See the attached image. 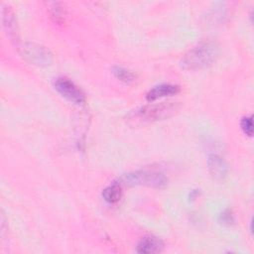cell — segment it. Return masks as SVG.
Here are the masks:
<instances>
[{
	"label": "cell",
	"instance_id": "6da1fadb",
	"mask_svg": "<svg viewBox=\"0 0 254 254\" xmlns=\"http://www.w3.org/2000/svg\"><path fill=\"white\" fill-rule=\"evenodd\" d=\"M180 108L177 102H162L138 107L126 116V122L131 126H142L174 115Z\"/></svg>",
	"mask_w": 254,
	"mask_h": 254
},
{
	"label": "cell",
	"instance_id": "8992f818",
	"mask_svg": "<svg viewBox=\"0 0 254 254\" xmlns=\"http://www.w3.org/2000/svg\"><path fill=\"white\" fill-rule=\"evenodd\" d=\"M164 248V242L154 235H146L140 239L137 244L136 252L143 254L159 253Z\"/></svg>",
	"mask_w": 254,
	"mask_h": 254
},
{
	"label": "cell",
	"instance_id": "9c48e42d",
	"mask_svg": "<svg viewBox=\"0 0 254 254\" xmlns=\"http://www.w3.org/2000/svg\"><path fill=\"white\" fill-rule=\"evenodd\" d=\"M2 20L4 28L11 38L12 41L18 42V29L17 21L15 18V13L9 5H4L2 9Z\"/></svg>",
	"mask_w": 254,
	"mask_h": 254
},
{
	"label": "cell",
	"instance_id": "3957f363",
	"mask_svg": "<svg viewBox=\"0 0 254 254\" xmlns=\"http://www.w3.org/2000/svg\"><path fill=\"white\" fill-rule=\"evenodd\" d=\"M121 182L128 186H146L162 189L167 186L168 179L164 174L154 171H135L121 177Z\"/></svg>",
	"mask_w": 254,
	"mask_h": 254
},
{
	"label": "cell",
	"instance_id": "30bf717a",
	"mask_svg": "<svg viewBox=\"0 0 254 254\" xmlns=\"http://www.w3.org/2000/svg\"><path fill=\"white\" fill-rule=\"evenodd\" d=\"M122 196V186L120 182H113L102 190V197L108 203H116Z\"/></svg>",
	"mask_w": 254,
	"mask_h": 254
},
{
	"label": "cell",
	"instance_id": "5b68a950",
	"mask_svg": "<svg viewBox=\"0 0 254 254\" xmlns=\"http://www.w3.org/2000/svg\"><path fill=\"white\" fill-rule=\"evenodd\" d=\"M24 57L37 65H49L53 61V55L44 46L35 43H26L22 48Z\"/></svg>",
	"mask_w": 254,
	"mask_h": 254
},
{
	"label": "cell",
	"instance_id": "7c38bea8",
	"mask_svg": "<svg viewBox=\"0 0 254 254\" xmlns=\"http://www.w3.org/2000/svg\"><path fill=\"white\" fill-rule=\"evenodd\" d=\"M112 72L119 80L126 82V83H130V82L134 81V79H135V74L131 70H129L123 66H118V65L113 66Z\"/></svg>",
	"mask_w": 254,
	"mask_h": 254
},
{
	"label": "cell",
	"instance_id": "52a82bcc",
	"mask_svg": "<svg viewBox=\"0 0 254 254\" xmlns=\"http://www.w3.org/2000/svg\"><path fill=\"white\" fill-rule=\"evenodd\" d=\"M207 167L210 175L215 180H223L228 172V167L223 158L219 155L212 154L207 159Z\"/></svg>",
	"mask_w": 254,
	"mask_h": 254
},
{
	"label": "cell",
	"instance_id": "ba28073f",
	"mask_svg": "<svg viewBox=\"0 0 254 254\" xmlns=\"http://www.w3.org/2000/svg\"><path fill=\"white\" fill-rule=\"evenodd\" d=\"M180 92V86L176 84H171V83H163L154 86L151 88L147 94H146V99L150 102L155 101L159 98L162 97H167V96H172Z\"/></svg>",
	"mask_w": 254,
	"mask_h": 254
},
{
	"label": "cell",
	"instance_id": "4fadbf2b",
	"mask_svg": "<svg viewBox=\"0 0 254 254\" xmlns=\"http://www.w3.org/2000/svg\"><path fill=\"white\" fill-rule=\"evenodd\" d=\"M241 129L243 130V132L248 135V136H252L253 134V122H252V116H248V117H244L241 120Z\"/></svg>",
	"mask_w": 254,
	"mask_h": 254
},
{
	"label": "cell",
	"instance_id": "7a4b0ae2",
	"mask_svg": "<svg viewBox=\"0 0 254 254\" xmlns=\"http://www.w3.org/2000/svg\"><path fill=\"white\" fill-rule=\"evenodd\" d=\"M219 47L216 42L203 41L191 48L182 59L181 64L186 69L196 70L210 65L217 59Z\"/></svg>",
	"mask_w": 254,
	"mask_h": 254
},
{
	"label": "cell",
	"instance_id": "5bb4252c",
	"mask_svg": "<svg viewBox=\"0 0 254 254\" xmlns=\"http://www.w3.org/2000/svg\"><path fill=\"white\" fill-rule=\"evenodd\" d=\"M219 221L222 224L230 225L234 223V215L230 209H225L220 215H219Z\"/></svg>",
	"mask_w": 254,
	"mask_h": 254
},
{
	"label": "cell",
	"instance_id": "277c9868",
	"mask_svg": "<svg viewBox=\"0 0 254 254\" xmlns=\"http://www.w3.org/2000/svg\"><path fill=\"white\" fill-rule=\"evenodd\" d=\"M56 90L64 98L75 104H82L85 102L84 92L70 79L66 77H58L54 81Z\"/></svg>",
	"mask_w": 254,
	"mask_h": 254
},
{
	"label": "cell",
	"instance_id": "8fae6325",
	"mask_svg": "<svg viewBox=\"0 0 254 254\" xmlns=\"http://www.w3.org/2000/svg\"><path fill=\"white\" fill-rule=\"evenodd\" d=\"M49 11L51 17L55 22L62 24L64 21V11L60 2H49L48 3Z\"/></svg>",
	"mask_w": 254,
	"mask_h": 254
}]
</instances>
